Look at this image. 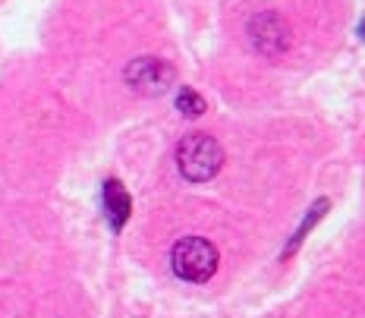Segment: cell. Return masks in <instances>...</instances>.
Listing matches in <instances>:
<instances>
[{"label":"cell","mask_w":365,"mask_h":318,"mask_svg":"<svg viewBox=\"0 0 365 318\" xmlns=\"http://www.w3.org/2000/svg\"><path fill=\"white\" fill-rule=\"evenodd\" d=\"M224 164V151H220L217 139L205 133H192L177 145V168L186 180L192 183H205L220 170Z\"/></svg>","instance_id":"6da1fadb"},{"label":"cell","mask_w":365,"mask_h":318,"mask_svg":"<svg viewBox=\"0 0 365 318\" xmlns=\"http://www.w3.org/2000/svg\"><path fill=\"white\" fill-rule=\"evenodd\" d=\"M170 265L182 281L205 284L217 271V249L202 237H182L170 252Z\"/></svg>","instance_id":"7a4b0ae2"},{"label":"cell","mask_w":365,"mask_h":318,"mask_svg":"<svg viewBox=\"0 0 365 318\" xmlns=\"http://www.w3.org/2000/svg\"><path fill=\"white\" fill-rule=\"evenodd\" d=\"M126 82L139 95H161L173 86V66L158 57H139L126 66Z\"/></svg>","instance_id":"3957f363"},{"label":"cell","mask_w":365,"mask_h":318,"mask_svg":"<svg viewBox=\"0 0 365 318\" xmlns=\"http://www.w3.org/2000/svg\"><path fill=\"white\" fill-rule=\"evenodd\" d=\"M249 32H252L255 48L264 51V54H277V51L287 48V41H290V32H287L284 19L277 22V29H268V16H255L252 26H249Z\"/></svg>","instance_id":"277c9868"},{"label":"cell","mask_w":365,"mask_h":318,"mask_svg":"<svg viewBox=\"0 0 365 318\" xmlns=\"http://www.w3.org/2000/svg\"><path fill=\"white\" fill-rule=\"evenodd\" d=\"M129 208H133V202H129L126 189L120 186L117 180H108V183H104V211H108V221L117 227V230L126 224Z\"/></svg>","instance_id":"5b68a950"},{"label":"cell","mask_w":365,"mask_h":318,"mask_svg":"<svg viewBox=\"0 0 365 318\" xmlns=\"http://www.w3.org/2000/svg\"><path fill=\"white\" fill-rule=\"evenodd\" d=\"M177 108L186 113V117H202V113H205V98L199 92H192V88H180Z\"/></svg>","instance_id":"8992f818"},{"label":"cell","mask_w":365,"mask_h":318,"mask_svg":"<svg viewBox=\"0 0 365 318\" xmlns=\"http://www.w3.org/2000/svg\"><path fill=\"white\" fill-rule=\"evenodd\" d=\"M359 32H362V38H365V19H362V26H359Z\"/></svg>","instance_id":"52a82bcc"}]
</instances>
